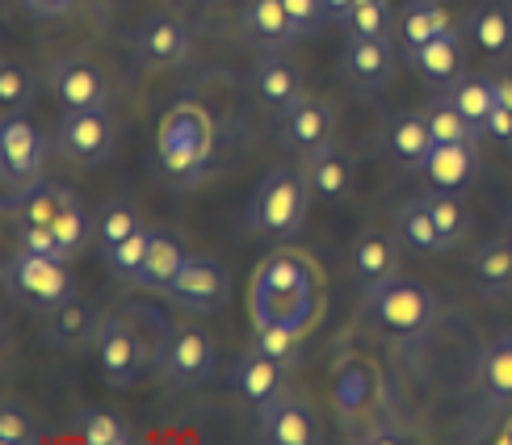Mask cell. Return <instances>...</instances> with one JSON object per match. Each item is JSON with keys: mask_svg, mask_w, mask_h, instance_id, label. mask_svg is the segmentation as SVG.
Masks as SVG:
<instances>
[{"mask_svg": "<svg viewBox=\"0 0 512 445\" xmlns=\"http://www.w3.org/2000/svg\"><path fill=\"white\" fill-rule=\"evenodd\" d=\"M307 202H311V181L298 168H273V173L256 185L248 202V227L261 231L269 240H294L307 223Z\"/></svg>", "mask_w": 512, "mask_h": 445, "instance_id": "cell-1", "label": "cell"}, {"mask_svg": "<svg viewBox=\"0 0 512 445\" xmlns=\"http://www.w3.org/2000/svg\"><path fill=\"white\" fill-rule=\"evenodd\" d=\"M210 152H215V131L198 105H177L160 126V168L168 181L189 189L206 177Z\"/></svg>", "mask_w": 512, "mask_h": 445, "instance_id": "cell-2", "label": "cell"}, {"mask_svg": "<svg viewBox=\"0 0 512 445\" xmlns=\"http://www.w3.org/2000/svg\"><path fill=\"white\" fill-rule=\"evenodd\" d=\"M370 299H366V311L370 320L399 336V341H416V336L429 332V324L437 320V299L420 282H408V278H387L378 286H366Z\"/></svg>", "mask_w": 512, "mask_h": 445, "instance_id": "cell-3", "label": "cell"}, {"mask_svg": "<svg viewBox=\"0 0 512 445\" xmlns=\"http://www.w3.org/2000/svg\"><path fill=\"white\" fill-rule=\"evenodd\" d=\"M5 282H9V290L17 294V299H26V303H34L42 311H51V307H59L63 299H72L76 294V286L68 278V261L38 257V252H26V248L9 261Z\"/></svg>", "mask_w": 512, "mask_h": 445, "instance_id": "cell-4", "label": "cell"}, {"mask_svg": "<svg viewBox=\"0 0 512 445\" xmlns=\"http://www.w3.org/2000/svg\"><path fill=\"white\" fill-rule=\"evenodd\" d=\"M164 294H168V303L189 315H215L231 299V273L227 265L210 257H189Z\"/></svg>", "mask_w": 512, "mask_h": 445, "instance_id": "cell-5", "label": "cell"}, {"mask_svg": "<svg viewBox=\"0 0 512 445\" xmlns=\"http://www.w3.org/2000/svg\"><path fill=\"white\" fill-rule=\"evenodd\" d=\"M55 147L68 164L93 168L110 156L114 147V122L105 110H63L59 126H55Z\"/></svg>", "mask_w": 512, "mask_h": 445, "instance_id": "cell-6", "label": "cell"}, {"mask_svg": "<svg viewBox=\"0 0 512 445\" xmlns=\"http://www.w3.org/2000/svg\"><path fill=\"white\" fill-rule=\"evenodd\" d=\"M42 160H47V139L42 131L21 118V114H5L0 122V173H5V185H30L42 173Z\"/></svg>", "mask_w": 512, "mask_h": 445, "instance_id": "cell-7", "label": "cell"}, {"mask_svg": "<svg viewBox=\"0 0 512 445\" xmlns=\"http://www.w3.org/2000/svg\"><path fill=\"white\" fill-rule=\"evenodd\" d=\"M47 89L63 110H105L110 105V84L105 72L89 59H59L47 72Z\"/></svg>", "mask_w": 512, "mask_h": 445, "instance_id": "cell-8", "label": "cell"}, {"mask_svg": "<svg viewBox=\"0 0 512 445\" xmlns=\"http://www.w3.org/2000/svg\"><path fill=\"white\" fill-rule=\"evenodd\" d=\"M97 362H101V374H105V383L126 391V387H135V378L143 370V353H139V341H135V332L131 324L122 320V315H105L101 328H97Z\"/></svg>", "mask_w": 512, "mask_h": 445, "instance_id": "cell-9", "label": "cell"}, {"mask_svg": "<svg viewBox=\"0 0 512 445\" xmlns=\"http://www.w3.org/2000/svg\"><path fill=\"white\" fill-rule=\"evenodd\" d=\"M340 76L349 80V89L357 93H382L395 76V47H391V34L382 38H353L345 55H340Z\"/></svg>", "mask_w": 512, "mask_h": 445, "instance_id": "cell-10", "label": "cell"}, {"mask_svg": "<svg viewBox=\"0 0 512 445\" xmlns=\"http://www.w3.org/2000/svg\"><path fill=\"white\" fill-rule=\"evenodd\" d=\"M261 437L273 445H315L319 441V416L303 395L282 391L273 404L261 408Z\"/></svg>", "mask_w": 512, "mask_h": 445, "instance_id": "cell-11", "label": "cell"}, {"mask_svg": "<svg viewBox=\"0 0 512 445\" xmlns=\"http://www.w3.org/2000/svg\"><path fill=\"white\" fill-rule=\"evenodd\" d=\"M160 370H164V378L173 387H198V383H206L210 370H215V341H210L202 328H177Z\"/></svg>", "mask_w": 512, "mask_h": 445, "instance_id": "cell-12", "label": "cell"}, {"mask_svg": "<svg viewBox=\"0 0 512 445\" xmlns=\"http://www.w3.org/2000/svg\"><path fill=\"white\" fill-rule=\"evenodd\" d=\"M252 89H256V101H261L265 110L277 114V118L290 114L294 105L307 97V89H303V72H298L282 51H269L261 63H256Z\"/></svg>", "mask_w": 512, "mask_h": 445, "instance_id": "cell-13", "label": "cell"}, {"mask_svg": "<svg viewBox=\"0 0 512 445\" xmlns=\"http://www.w3.org/2000/svg\"><path fill=\"white\" fill-rule=\"evenodd\" d=\"M135 51L143 63H156V68H168V63H181L189 51V30L177 13H152L135 30Z\"/></svg>", "mask_w": 512, "mask_h": 445, "instance_id": "cell-14", "label": "cell"}, {"mask_svg": "<svg viewBox=\"0 0 512 445\" xmlns=\"http://www.w3.org/2000/svg\"><path fill=\"white\" fill-rule=\"evenodd\" d=\"M236 391L261 412L265 404H273V399L286 391V362H277L261 345H252L236 362Z\"/></svg>", "mask_w": 512, "mask_h": 445, "instance_id": "cell-15", "label": "cell"}, {"mask_svg": "<svg viewBox=\"0 0 512 445\" xmlns=\"http://www.w3.org/2000/svg\"><path fill=\"white\" fill-rule=\"evenodd\" d=\"M240 21H244V34L265 51H286V47H294V42L303 38L298 26L290 21L282 0H244V17Z\"/></svg>", "mask_w": 512, "mask_h": 445, "instance_id": "cell-16", "label": "cell"}, {"mask_svg": "<svg viewBox=\"0 0 512 445\" xmlns=\"http://www.w3.org/2000/svg\"><path fill=\"white\" fill-rule=\"evenodd\" d=\"M332 131H336V114L319 97H303L290 114H282V139L298 147V152H315V147L332 143Z\"/></svg>", "mask_w": 512, "mask_h": 445, "instance_id": "cell-17", "label": "cell"}, {"mask_svg": "<svg viewBox=\"0 0 512 445\" xmlns=\"http://www.w3.org/2000/svg\"><path fill=\"white\" fill-rule=\"evenodd\" d=\"M475 173H479L475 143H437L429 152V160H424V177H429V185L433 189H450V194L471 189Z\"/></svg>", "mask_w": 512, "mask_h": 445, "instance_id": "cell-18", "label": "cell"}, {"mask_svg": "<svg viewBox=\"0 0 512 445\" xmlns=\"http://www.w3.org/2000/svg\"><path fill=\"white\" fill-rule=\"evenodd\" d=\"M466 34L487 55V59H508L512 55V5L508 0H483L466 17Z\"/></svg>", "mask_w": 512, "mask_h": 445, "instance_id": "cell-19", "label": "cell"}, {"mask_svg": "<svg viewBox=\"0 0 512 445\" xmlns=\"http://www.w3.org/2000/svg\"><path fill=\"white\" fill-rule=\"evenodd\" d=\"M408 59L429 84H454L462 76V30H454V26L441 30L437 38L408 51Z\"/></svg>", "mask_w": 512, "mask_h": 445, "instance_id": "cell-20", "label": "cell"}, {"mask_svg": "<svg viewBox=\"0 0 512 445\" xmlns=\"http://www.w3.org/2000/svg\"><path fill=\"white\" fill-rule=\"evenodd\" d=\"M433 147H437V139L429 131V114L408 110V114H395L387 122V152L403 168H424V160H429Z\"/></svg>", "mask_w": 512, "mask_h": 445, "instance_id": "cell-21", "label": "cell"}, {"mask_svg": "<svg viewBox=\"0 0 512 445\" xmlns=\"http://www.w3.org/2000/svg\"><path fill=\"white\" fill-rule=\"evenodd\" d=\"M307 181H311V194L319 198H349V189H353V156L349 152H340V147L324 143V147H315V152H307Z\"/></svg>", "mask_w": 512, "mask_h": 445, "instance_id": "cell-22", "label": "cell"}, {"mask_svg": "<svg viewBox=\"0 0 512 445\" xmlns=\"http://www.w3.org/2000/svg\"><path fill=\"white\" fill-rule=\"evenodd\" d=\"M97 328H101V320L93 315V307L84 303V299H76V294L47 311V336H51V345H59V349H84V345H93L97 341Z\"/></svg>", "mask_w": 512, "mask_h": 445, "instance_id": "cell-23", "label": "cell"}, {"mask_svg": "<svg viewBox=\"0 0 512 445\" xmlns=\"http://www.w3.org/2000/svg\"><path fill=\"white\" fill-rule=\"evenodd\" d=\"M399 236H387V231H370L361 236L353 248V273L361 286H378L399 273Z\"/></svg>", "mask_w": 512, "mask_h": 445, "instance_id": "cell-24", "label": "cell"}, {"mask_svg": "<svg viewBox=\"0 0 512 445\" xmlns=\"http://www.w3.org/2000/svg\"><path fill=\"white\" fill-rule=\"evenodd\" d=\"M479 387L496 412H512V332L496 336L479 357Z\"/></svg>", "mask_w": 512, "mask_h": 445, "instance_id": "cell-25", "label": "cell"}, {"mask_svg": "<svg viewBox=\"0 0 512 445\" xmlns=\"http://www.w3.org/2000/svg\"><path fill=\"white\" fill-rule=\"evenodd\" d=\"M63 198H68V189H55L47 181H30V185H17L13 198H9V219L17 227H51Z\"/></svg>", "mask_w": 512, "mask_h": 445, "instance_id": "cell-26", "label": "cell"}, {"mask_svg": "<svg viewBox=\"0 0 512 445\" xmlns=\"http://www.w3.org/2000/svg\"><path fill=\"white\" fill-rule=\"evenodd\" d=\"M450 26H454V17H450V9H445V0H408V5L399 9V17H395L403 51H416L420 42L437 38L441 30H450Z\"/></svg>", "mask_w": 512, "mask_h": 445, "instance_id": "cell-27", "label": "cell"}, {"mask_svg": "<svg viewBox=\"0 0 512 445\" xmlns=\"http://www.w3.org/2000/svg\"><path fill=\"white\" fill-rule=\"evenodd\" d=\"M185 261H189V257H185V248H181L177 236H168V231H152V248H147V261H143V269H139L135 286L160 290V294H164L168 286H173V278L181 273Z\"/></svg>", "mask_w": 512, "mask_h": 445, "instance_id": "cell-28", "label": "cell"}, {"mask_svg": "<svg viewBox=\"0 0 512 445\" xmlns=\"http://www.w3.org/2000/svg\"><path fill=\"white\" fill-rule=\"evenodd\" d=\"M122 320L131 324L135 332V341H139V353H143V366H164V357H168V345H173V332L177 328H168L164 324V315L156 307H143V303H131L122 311Z\"/></svg>", "mask_w": 512, "mask_h": 445, "instance_id": "cell-29", "label": "cell"}, {"mask_svg": "<svg viewBox=\"0 0 512 445\" xmlns=\"http://www.w3.org/2000/svg\"><path fill=\"white\" fill-rule=\"evenodd\" d=\"M471 265H475V282L487 299L512 294V248H508V240H483L475 248Z\"/></svg>", "mask_w": 512, "mask_h": 445, "instance_id": "cell-30", "label": "cell"}, {"mask_svg": "<svg viewBox=\"0 0 512 445\" xmlns=\"http://www.w3.org/2000/svg\"><path fill=\"white\" fill-rule=\"evenodd\" d=\"M395 236L403 240V248H412V252H441V231L433 223V210H429V198H412V202H403L399 206V215H395Z\"/></svg>", "mask_w": 512, "mask_h": 445, "instance_id": "cell-31", "label": "cell"}, {"mask_svg": "<svg viewBox=\"0 0 512 445\" xmlns=\"http://www.w3.org/2000/svg\"><path fill=\"white\" fill-rule=\"evenodd\" d=\"M445 101L454 105V110L462 118H471L479 131L487 126V118H492L496 110V80H483V76H458L454 84H445Z\"/></svg>", "mask_w": 512, "mask_h": 445, "instance_id": "cell-32", "label": "cell"}, {"mask_svg": "<svg viewBox=\"0 0 512 445\" xmlns=\"http://www.w3.org/2000/svg\"><path fill=\"white\" fill-rule=\"evenodd\" d=\"M429 210H433V223L441 231V244L445 248H458L471 231V210H466L462 194H450V189H433L429 194Z\"/></svg>", "mask_w": 512, "mask_h": 445, "instance_id": "cell-33", "label": "cell"}, {"mask_svg": "<svg viewBox=\"0 0 512 445\" xmlns=\"http://www.w3.org/2000/svg\"><path fill=\"white\" fill-rule=\"evenodd\" d=\"M51 227H55V236H59V244H63V257L76 261L80 252H84V244H89V231H93V227H89V210H84V202H80L76 194H68Z\"/></svg>", "mask_w": 512, "mask_h": 445, "instance_id": "cell-34", "label": "cell"}, {"mask_svg": "<svg viewBox=\"0 0 512 445\" xmlns=\"http://www.w3.org/2000/svg\"><path fill=\"white\" fill-rule=\"evenodd\" d=\"M424 114H429V131H433L437 143H475V139L483 135L479 126H475L471 118H462L445 97H441L437 105H429Z\"/></svg>", "mask_w": 512, "mask_h": 445, "instance_id": "cell-35", "label": "cell"}, {"mask_svg": "<svg viewBox=\"0 0 512 445\" xmlns=\"http://www.w3.org/2000/svg\"><path fill=\"white\" fill-rule=\"evenodd\" d=\"M147 248H152V231L143 227V231H135L131 240H122V244H114V248H105V265L118 273V282L135 286L139 269H143V261H147Z\"/></svg>", "mask_w": 512, "mask_h": 445, "instance_id": "cell-36", "label": "cell"}, {"mask_svg": "<svg viewBox=\"0 0 512 445\" xmlns=\"http://www.w3.org/2000/svg\"><path fill=\"white\" fill-rule=\"evenodd\" d=\"M135 231H143V223H139V210H135L131 202H105L101 219H97L101 252H105V248H114V244H122V240H131Z\"/></svg>", "mask_w": 512, "mask_h": 445, "instance_id": "cell-37", "label": "cell"}, {"mask_svg": "<svg viewBox=\"0 0 512 445\" xmlns=\"http://www.w3.org/2000/svg\"><path fill=\"white\" fill-rule=\"evenodd\" d=\"M76 433H80L84 445H126V441H131V429H126L114 412H101V408L80 412Z\"/></svg>", "mask_w": 512, "mask_h": 445, "instance_id": "cell-38", "label": "cell"}, {"mask_svg": "<svg viewBox=\"0 0 512 445\" xmlns=\"http://www.w3.org/2000/svg\"><path fill=\"white\" fill-rule=\"evenodd\" d=\"M349 38H382L395 30V9L391 0H370V5H353V13L345 17Z\"/></svg>", "mask_w": 512, "mask_h": 445, "instance_id": "cell-39", "label": "cell"}, {"mask_svg": "<svg viewBox=\"0 0 512 445\" xmlns=\"http://www.w3.org/2000/svg\"><path fill=\"white\" fill-rule=\"evenodd\" d=\"M30 93H34V76L21 68L17 59L0 63V105H5V114H21V110H26Z\"/></svg>", "mask_w": 512, "mask_h": 445, "instance_id": "cell-40", "label": "cell"}, {"mask_svg": "<svg viewBox=\"0 0 512 445\" xmlns=\"http://www.w3.org/2000/svg\"><path fill=\"white\" fill-rule=\"evenodd\" d=\"M34 437H38V429L26 408L21 404L0 408V445H34Z\"/></svg>", "mask_w": 512, "mask_h": 445, "instance_id": "cell-41", "label": "cell"}, {"mask_svg": "<svg viewBox=\"0 0 512 445\" xmlns=\"http://www.w3.org/2000/svg\"><path fill=\"white\" fill-rule=\"evenodd\" d=\"M286 5V13H290V21L298 26V34H319L328 26V9H324V0H282Z\"/></svg>", "mask_w": 512, "mask_h": 445, "instance_id": "cell-42", "label": "cell"}, {"mask_svg": "<svg viewBox=\"0 0 512 445\" xmlns=\"http://www.w3.org/2000/svg\"><path fill=\"white\" fill-rule=\"evenodd\" d=\"M256 345H261L269 357H277V362H290V357H294V332L286 328V324H261V341H256Z\"/></svg>", "mask_w": 512, "mask_h": 445, "instance_id": "cell-43", "label": "cell"}, {"mask_svg": "<svg viewBox=\"0 0 512 445\" xmlns=\"http://www.w3.org/2000/svg\"><path fill=\"white\" fill-rule=\"evenodd\" d=\"M21 5H26L30 9V17H63V13H68L72 5H76V0H21Z\"/></svg>", "mask_w": 512, "mask_h": 445, "instance_id": "cell-44", "label": "cell"}, {"mask_svg": "<svg viewBox=\"0 0 512 445\" xmlns=\"http://www.w3.org/2000/svg\"><path fill=\"white\" fill-rule=\"evenodd\" d=\"M483 135H496V139L512 143V110H504V105H496L492 118H487V126H483Z\"/></svg>", "mask_w": 512, "mask_h": 445, "instance_id": "cell-45", "label": "cell"}, {"mask_svg": "<svg viewBox=\"0 0 512 445\" xmlns=\"http://www.w3.org/2000/svg\"><path fill=\"white\" fill-rule=\"evenodd\" d=\"M357 0H324V9H328V21H336V26H345V17L353 13Z\"/></svg>", "mask_w": 512, "mask_h": 445, "instance_id": "cell-46", "label": "cell"}, {"mask_svg": "<svg viewBox=\"0 0 512 445\" xmlns=\"http://www.w3.org/2000/svg\"><path fill=\"white\" fill-rule=\"evenodd\" d=\"M496 101L504 105V110H512V72L496 76Z\"/></svg>", "mask_w": 512, "mask_h": 445, "instance_id": "cell-47", "label": "cell"}, {"mask_svg": "<svg viewBox=\"0 0 512 445\" xmlns=\"http://www.w3.org/2000/svg\"><path fill=\"white\" fill-rule=\"evenodd\" d=\"M500 441H504V445H512V416H508V425L500 429Z\"/></svg>", "mask_w": 512, "mask_h": 445, "instance_id": "cell-48", "label": "cell"}, {"mask_svg": "<svg viewBox=\"0 0 512 445\" xmlns=\"http://www.w3.org/2000/svg\"><path fill=\"white\" fill-rule=\"evenodd\" d=\"M357 5H370V0H357Z\"/></svg>", "mask_w": 512, "mask_h": 445, "instance_id": "cell-49", "label": "cell"}, {"mask_svg": "<svg viewBox=\"0 0 512 445\" xmlns=\"http://www.w3.org/2000/svg\"><path fill=\"white\" fill-rule=\"evenodd\" d=\"M508 5H512V0H508Z\"/></svg>", "mask_w": 512, "mask_h": 445, "instance_id": "cell-50", "label": "cell"}]
</instances>
